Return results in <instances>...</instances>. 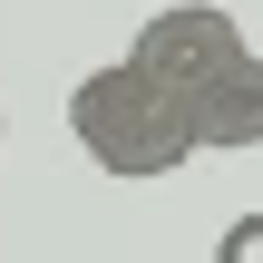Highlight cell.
<instances>
[{"label": "cell", "mask_w": 263, "mask_h": 263, "mask_svg": "<svg viewBox=\"0 0 263 263\" xmlns=\"http://www.w3.org/2000/svg\"><path fill=\"white\" fill-rule=\"evenodd\" d=\"M0 137H10V117H0Z\"/></svg>", "instance_id": "5b68a950"}, {"label": "cell", "mask_w": 263, "mask_h": 263, "mask_svg": "<svg viewBox=\"0 0 263 263\" xmlns=\"http://www.w3.org/2000/svg\"><path fill=\"white\" fill-rule=\"evenodd\" d=\"M127 59H137L156 88L195 98L224 59H244V29H234V10H215V0H176V10H146V20H137Z\"/></svg>", "instance_id": "7a4b0ae2"}, {"label": "cell", "mask_w": 263, "mask_h": 263, "mask_svg": "<svg viewBox=\"0 0 263 263\" xmlns=\"http://www.w3.org/2000/svg\"><path fill=\"white\" fill-rule=\"evenodd\" d=\"M185 117H195V156H244L263 146V59H224L195 98H185Z\"/></svg>", "instance_id": "3957f363"}, {"label": "cell", "mask_w": 263, "mask_h": 263, "mask_svg": "<svg viewBox=\"0 0 263 263\" xmlns=\"http://www.w3.org/2000/svg\"><path fill=\"white\" fill-rule=\"evenodd\" d=\"M68 137L88 146V166H107V176H127V185L176 176V166L195 156V117H185V98L156 88L137 59H107V68H88V78L68 88Z\"/></svg>", "instance_id": "6da1fadb"}, {"label": "cell", "mask_w": 263, "mask_h": 263, "mask_svg": "<svg viewBox=\"0 0 263 263\" xmlns=\"http://www.w3.org/2000/svg\"><path fill=\"white\" fill-rule=\"evenodd\" d=\"M215 263H263V215H234L215 234Z\"/></svg>", "instance_id": "277c9868"}]
</instances>
